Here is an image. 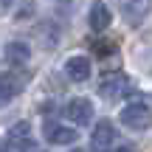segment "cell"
Wrapping results in <instances>:
<instances>
[{
	"mask_svg": "<svg viewBox=\"0 0 152 152\" xmlns=\"http://www.w3.org/2000/svg\"><path fill=\"white\" fill-rule=\"evenodd\" d=\"M118 118H121V124H124L127 130L141 132V130H149L152 127V110H149V104H144V102H132L118 113Z\"/></svg>",
	"mask_w": 152,
	"mask_h": 152,
	"instance_id": "1",
	"label": "cell"
},
{
	"mask_svg": "<svg viewBox=\"0 0 152 152\" xmlns=\"http://www.w3.org/2000/svg\"><path fill=\"white\" fill-rule=\"evenodd\" d=\"M99 93H102L107 102H115V99L132 93V82H130V76H124V73H107L99 82Z\"/></svg>",
	"mask_w": 152,
	"mask_h": 152,
	"instance_id": "2",
	"label": "cell"
},
{
	"mask_svg": "<svg viewBox=\"0 0 152 152\" xmlns=\"http://www.w3.org/2000/svg\"><path fill=\"white\" fill-rule=\"evenodd\" d=\"M118 9L130 26H141L152 11V0H118Z\"/></svg>",
	"mask_w": 152,
	"mask_h": 152,
	"instance_id": "3",
	"label": "cell"
},
{
	"mask_svg": "<svg viewBox=\"0 0 152 152\" xmlns=\"http://www.w3.org/2000/svg\"><path fill=\"white\" fill-rule=\"evenodd\" d=\"M113 144H115L113 121H99V124L93 127V132H90V147L96 152H107V149H113Z\"/></svg>",
	"mask_w": 152,
	"mask_h": 152,
	"instance_id": "4",
	"label": "cell"
},
{
	"mask_svg": "<svg viewBox=\"0 0 152 152\" xmlns=\"http://www.w3.org/2000/svg\"><path fill=\"white\" fill-rule=\"evenodd\" d=\"M62 113H65V118L73 121L76 127H85V124H90V118H93V104L87 102V99H71Z\"/></svg>",
	"mask_w": 152,
	"mask_h": 152,
	"instance_id": "5",
	"label": "cell"
},
{
	"mask_svg": "<svg viewBox=\"0 0 152 152\" xmlns=\"http://www.w3.org/2000/svg\"><path fill=\"white\" fill-rule=\"evenodd\" d=\"M90 71H93V65H90L87 56H71L65 62V73H68L71 82H87L90 79Z\"/></svg>",
	"mask_w": 152,
	"mask_h": 152,
	"instance_id": "6",
	"label": "cell"
},
{
	"mask_svg": "<svg viewBox=\"0 0 152 152\" xmlns=\"http://www.w3.org/2000/svg\"><path fill=\"white\" fill-rule=\"evenodd\" d=\"M45 138L51 144H59V147H68V144L76 141V130L65 124H45Z\"/></svg>",
	"mask_w": 152,
	"mask_h": 152,
	"instance_id": "7",
	"label": "cell"
},
{
	"mask_svg": "<svg viewBox=\"0 0 152 152\" xmlns=\"http://www.w3.org/2000/svg\"><path fill=\"white\" fill-rule=\"evenodd\" d=\"M3 56H6L9 65H26V62L31 59V48H28V42H23V39H14V42L6 45Z\"/></svg>",
	"mask_w": 152,
	"mask_h": 152,
	"instance_id": "8",
	"label": "cell"
},
{
	"mask_svg": "<svg viewBox=\"0 0 152 152\" xmlns=\"http://www.w3.org/2000/svg\"><path fill=\"white\" fill-rule=\"evenodd\" d=\"M87 23H90L93 31H104V28L113 23V14H110V9L102 3V0H96V3L90 6V14H87Z\"/></svg>",
	"mask_w": 152,
	"mask_h": 152,
	"instance_id": "9",
	"label": "cell"
},
{
	"mask_svg": "<svg viewBox=\"0 0 152 152\" xmlns=\"http://www.w3.org/2000/svg\"><path fill=\"white\" fill-rule=\"evenodd\" d=\"M23 90V79L14 73H0V104L9 102V99H14L17 93Z\"/></svg>",
	"mask_w": 152,
	"mask_h": 152,
	"instance_id": "10",
	"label": "cell"
},
{
	"mask_svg": "<svg viewBox=\"0 0 152 152\" xmlns=\"http://www.w3.org/2000/svg\"><path fill=\"white\" fill-rule=\"evenodd\" d=\"M28 132H31V127H28L26 121H20V124H14L9 130V138H11V144H14L17 149H28L31 147V135H28Z\"/></svg>",
	"mask_w": 152,
	"mask_h": 152,
	"instance_id": "11",
	"label": "cell"
},
{
	"mask_svg": "<svg viewBox=\"0 0 152 152\" xmlns=\"http://www.w3.org/2000/svg\"><path fill=\"white\" fill-rule=\"evenodd\" d=\"M0 152H9V149H6V147H0Z\"/></svg>",
	"mask_w": 152,
	"mask_h": 152,
	"instance_id": "12",
	"label": "cell"
},
{
	"mask_svg": "<svg viewBox=\"0 0 152 152\" xmlns=\"http://www.w3.org/2000/svg\"><path fill=\"white\" fill-rule=\"evenodd\" d=\"M76 152H79V149H76Z\"/></svg>",
	"mask_w": 152,
	"mask_h": 152,
	"instance_id": "13",
	"label": "cell"
}]
</instances>
